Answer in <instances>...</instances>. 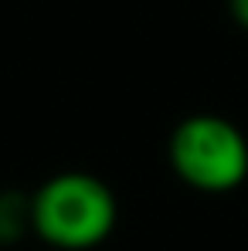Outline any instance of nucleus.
I'll return each mask as SVG.
<instances>
[{"instance_id": "nucleus-1", "label": "nucleus", "mask_w": 248, "mask_h": 251, "mask_svg": "<svg viewBox=\"0 0 248 251\" xmlns=\"http://www.w3.org/2000/svg\"><path fill=\"white\" fill-rule=\"evenodd\" d=\"M119 221L116 194L106 180L65 170L31 194V231L58 251L99 248Z\"/></svg>"}, {"instance_id": "nucleus-2", "label": "nucleus", "mask_w": 248, "mask_h": 251, "mask_svg": "<svg viewBox=\"0 0 248 251\" xmlns=\"http://www.w3.org/2000/svg\"><path fill=\"white\" fill-rule=\"evenodd\" d=\"M166 160L191 190L231 194L248 176V139L231 119L194 112L173 126Z\"/></svg>"}, {"instance_id": "nucleus-3", "label": "nucleus", "mask_w": 248, "mask_h": 251, "mask_svg": "<svg viewBox=\"0 0 248 251\" xmlns=\"http://www.w3.org/2000/svg\"><path fill=\"white\" fill-rule=\"evenodd\" d=\"M31 234V194L0 190V245H17Z\"/></svg>"}, {"instance_id": "nucleus-4", "label": "nucleus", "mask_w": 248, "mask_h": 251, "mask_svg": "<svg viewBox=\"0 0 248 251\" xmlns=\"http://www.w3.org/2000/svg\"><path fill=\"white\" fill-rule=\"evenodd\" d=\"M228 14L235 17L242 31H248V0H228Z\"/></svg>"}]
</instances>
